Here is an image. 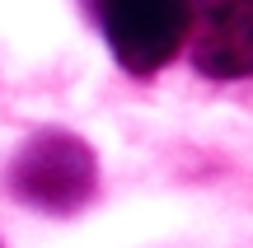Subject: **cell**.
<instances>
[{
    "label": "cell",
    "mask_w": 253,
    "mask_h": 248,
    "mask_svg": "<svg viewBox=\"0 0 253 248\" xmlns=\"http://www.w3.org/2000/svg\"><path fill=\"white\" fill-rule=\"evenodd\" d=\"M99 183V164H94L89 145L66 131H42L19 150L14 169H9V187L38 211H75L94 197Z\"/></svg>",
    "instance_id": "obj_1"
},
{
    "label": "cell",
    "mask_w": 253,
    "mask_h": 248,
    "mask_svg": "<svg viewBox=\"0 0 253 248\" xmlns=\"http://www.w3.org/2000/svg\"><path fill=\"white\" fill-rule=\"evenodd\" d=\"M192 0H103V33L126 71L150 75L183 47Z\"/></svg>",
    "instance_id": "obj_2"
},
{
    "label": "cell",
    "mask_w": 253,
    "mask_h": 248,
    "mask_svg": "<svg viewBox=\"0 0 253 248\" xmlns=\"http://www.w3.org/2000/svg\"><path fill=\"white\" fill-rule=\"evenodd\" d=\"M192 56L216 80L253 75V0H197Z\"/></svg>",
    "instance_id": "obj_3"
}]
</instances>
